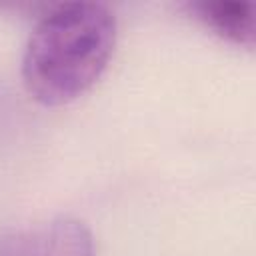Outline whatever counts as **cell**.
Returning a JSON list of instances; mask_svg holds the SVG:
<instances>
[{
	"label": "cell",
	"mask_w": 256,
	"mask_h": 256,
	"mask_svg": "<svg viewBox=\"0 0 256 256\" xmlns=\"http://www.w3.org/2000/svg\"><path fill=\"white\" fill-rule=\"evenodd\" d=\"M190 10L218 36L252 48L256 38V14L254 4L236 0H200L192 2Z\"/></svg>",
	"instance_id": "cell-3"
},
{
	"label": "cell",
	"mask_w": 256,
	"mask_h": 256,
	"mask_svg": "<svg viewBox=\"0 0 256 256\" xmlns=\"http://www.w3.org/2000/svg\"><path fill=\"white\" fill-rule=\"evenodd\" d=\"M0 256H94V238L82 220L56 216L2 232Z\"/></svg>",
	"instance_id": "cell-2"
},
{
	"label": "cell",
	"mask_w": 256,
	"mask_h": 256,
	"mask_svg": "<svg viewBox=\"0 0 256 256\" xmlns=\"http://www.w3.org/2000/svg\"><path fill=\"white\" fill-rule=\"evenodd\" d=\"M118 36L114 12L100 2H64L32 28L22 54V84L44 106H64L106 70Z\"/></svg>",
	"instance_id": "cell-1"
}]
</instances>
